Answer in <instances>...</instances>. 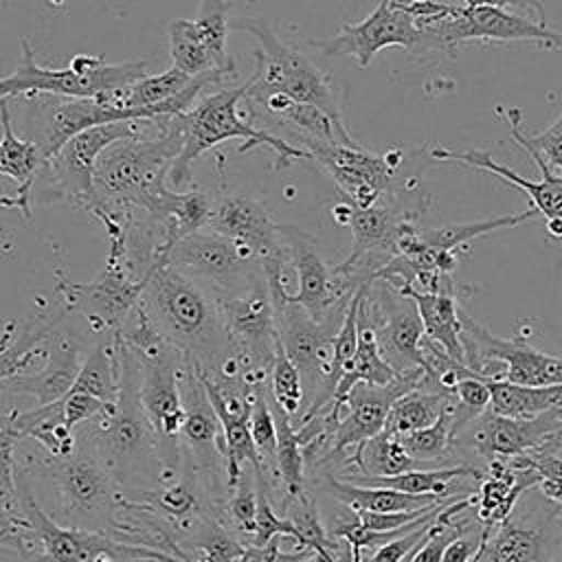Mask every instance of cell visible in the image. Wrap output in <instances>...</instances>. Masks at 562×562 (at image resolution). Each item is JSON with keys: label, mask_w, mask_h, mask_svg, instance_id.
Wrapping results in <instances>:
<instances>
[{"label": "cell", "mask_w": 562, "mask_h": 562, "mask_svg": "<svg viewBox=\"0 0 562 562\" xmlns=\"http://www.w3.org/2000/svg\"><path fill=\"white\" fill-rule=\"evenodd\" d=\"M114 408V404H105L94 395L88 393H79V391H68L61 397V411H64V419L70 428L92 422L105 413H110Z\"/></svg>", "instance_id": "obj_49"}, {"label": "cell", "mask_w": 562, "mask_h": 562, "mask_svg": "<svg viewBox=\"0 0 562 562\" xmlns=\"http://www.w3.org/2000/svg\"><path fill=\"white\" fill-rule=\"evenodd\" d=\"M424 33V50L452 53L459 44L470 40L487 42H533L547 48L562 50V35L547 29L536 18L512 13L503 7L487 4H452L446 18L419 26ZM422 50V53H424Z\"/></svg>", "instance_id": "obj_12"}, {"label": "cell", "mask_w": 562, "mask_h": 562, "mask_svg": "<svg viewBox=\"0 0 562 562\" xmlns=\"http://www.w3.org/2000/svg\"><path fill=\"white\" fill-rule=\"evenodd\" d=\"M538 492L555 505H562V481L560 479H540L538 481Z\"/></svg>", "instance_id": "obj_54"}, {"label": "cell", "mask_w": 562, "mask_h": 562, "mask_svg": "<svg viewBox=\"0 0 562 562\" xmlns=\"http://www.w3.org/2000/svg\"><path fill=\"white\" fill-rule=\"evenodd\" d=\"M169 57L171 68H178L191 77L204 75L209 70H215L211 55L195 29L193 20L178 18L169 22Z\"/></svg>", "instance_id": "obj_42"}, {"label": "cell", "mask_w": 562, "mask_h": 562, "mask_svg": "<svg viewBox=\"0 0 562 562\" xmlns=\"http://www.w3.org/2000/svg\"><path fill=\"white\" fill-rule=\"evenodd\" d=\"M310 46L318 48L325 57L349 55L360 68H367L386 46H404L422 53L424 33L404 0H380L364 20L342 24L329 40H310Z\"/></svg>", "instance_id": "obj_18"}, {"label": "cell", "mask_w": 562, "mask_h": 562, "mask_svg": "<svg viewBox=\"0 0 562 562\" xmlns=\"http://www.w3.org/2000/svg\"><path fill=\"white\" fill-rule=\"evenodd\" d=\"M121 356V389L114 408L86 422L83 439L112 472L116 483L127 490L149 476L160 479L162 465L154 426L140 402V362L136 353L112 336Z\"/></svg>", "instance_id": "obj_2"}, {"label": "cell", "mask_w": 562, "mask_h": 562, "mask_svg": "<svg viewBox=\"0 0 562 562\" xmlns=\"http://www.w3.org/2000/svg\"><path fill=\"white\" fill-rule=\"evenodd\" d=\"M79 342L68 336H48L46 367L35 373H15L0 382V395H33L37 404L59 402L75 384L81 369Z\"/></svg>", "instance_id": "obj_27"}, {"label": "cell", "mask_w": 562, "mask_h": 562, "mask_svg": "<svg viewBox=\"0 0 562 562\" xmlns=\"http://www.w3.org/2000/svg\"><path fill=\"white\" fill-rule=\"evenodd\" d=\"M296 562H299V560H296Z\"/></svg>", "instance_id": "obj_57"}, {"label": "cell", "mask_w": 562, "mask_h": 562, "mask_svg": "<svg viewBox=\"0 0 562 562\" xmlns=\"http://www.w3.org/2000/svg\"><path fill=\"white\" fill-rule=\"evenodd\" d=\"M531 160L536 162V167L540 169L542 178L540 180H527L525 176L516 173L514 169H509L507 165L498 162L492 154L481 151V149H465V151H454V149H446V147H437L430 151L432 162H459V165H468L481 171H487L501 180H505L507 184L520 189L529 202L531 209H536L540 215H544L547 220V231L553 237L562 239V176L551 173V169L547 167L544 158L538 154H529Z\"/></svg>", "instance_id": "obj_24"}, {"label": "cell", "mask_w": 562, "mask_h": 562, "mask_svg": "<svg viewBox=\"0 0 562 562\" xmlns=\"http://www.w3.org/2000/svg\"><path fill=\"white\" fill-rule=\"evenodd\" d=\"M140 303L167 342L198 373L213 380L244 378L224 327L222 301L211 288L187 277L162 257L151 268Z\"/></svg>", "instance_id": "obj_1"}, {"label": "cell", "mask_w": 562, "mask_h": 562, "mask_svg": "<svg viewBox=\"0 0 562 562\" xmlns=\"http://www.w3.org/2000/svg\"><path fill=\"white\" fill-rule=\"evenodd\" d=\"M560 507V514H562V505H558Z\"/></svg>", "instance_id": "obj_56"}, {"label": "cell", "mask_w": 562, "mask_h": 562, "mask_svg": "<svg viewBox=\"0 0 562 562\" xmlns=\"http://www.w3.org/2000/svg\"><path fill=\"white\" fill-rule=\"evenodd\" d=\"M0 176L11 178L18 184L11 198H0V206L18 209L26 220H31L33 187L44 165V154L35 140L15 134L9 112V99H0Z\"/></svg>", "instance_id": "obj_28"}, {"label": "cell", "mask_w": 562, "mask_h": 562, "mask_svg": "<svg viewBox=\"0 0 562 562\" xmlns=\"http://www.w3.org/2000/svg\"><path fill=\"white\" fill-rule=\"evenodd\" d=\"M121 389V356L116 340H108L97 345L77 373V380L70 391L88 393L99 397L105 404H116Z\"/></svg>", "instance_id": "obj_38"}, {"label": "cell", "mask_w": 562, "mask_h": 562, "mask_svg": "<svg viewBox=\"0 0 562 562\" xmlns=\"http://www.w3.org/2000/svg\"><path fill=\"white\" fill-rule=\"evenodd\" d=\"M268 393L272 397V402L285 411L290 417H294L305 400V391H303V380L301 373L296 369V364L288 358L279 336L274 342V358H272V367H270V375H268Z\"/></svg>", "instance_id": "obj_43"}, {"label": "cell", "mask_w": 562, "mask_h": 562, "mask_svg": "<svg viewBox=\"0 0 562 562\" xmlns=\"http://www.w3.org/2000/svg\"><path fill=\"white\" fill-rule=\"evenodd\" d=\"M149 274L151 270L145 277H136L127 255L108 252L103 272L90 283H72L57 274V294L61 296V305L68 312L77 310L92 329H110L114 334L138 305Z\"/></svg>", "instance_id": "obj_15"}, {"label": "cell", "mask_w": 562, "mask_h": 562, "mask_svg": "<svg viewBox=\"0 0 562 562\" xmlns=\"http://www.w3.org/2000/svg\"><path fill=\"white\" fill-rule=\"evenodd\" d=\"M211 231L226 235L248 246L259 263L283 250L279 224L272 220L263 202L250 195H226L213 206L209 226Z\"/></svg>", "instance_id": "obj_25"}, {"label": "cell", "mask_w": 562, "mask_h": 562, "mask_svg": "<svg viewBox=\"0 0 562 562\" xmlns=\"http://www.w3.org/2000/svg\"><path fill=\"white\" fill-rule=\"evenodd\" d=\"M560 432L562 411H549L536 417H507L487 408L457 432L452 450L454 457L459 450H470L490 463L529 452H555Z\"/></svg>", "instance_id": "obj_14"}, {"label": "cell", "mask_w": 562, "mask_h": 562, "mask_svg": "<svg viewBox=\"0 0 562 562\" xmlns=\"http://www.w3.org/2000/svg\"><path fill=\"white\" fill-rule=\"evenodd\" d=\"M454 402L446 408V413L432 424L422 430H413L408 435H400L402 446L408 450L413 459L419 463H435V461H450L454 457V417H452Z\"/></svg>", "instance_id": "obj_41"}, {"label": "cell", "mask_w": 562, "mask_h": 562, "mask_svg": "<svg viewBox=\"0 0 562 562\" xmlns=\"http://www.w3.org/2000/svg\"><path fill=\"white\" fill-rule=\"evenodd\" d=\"M248 90V79L237 86V88H222L209 97H204L198 105L191 110L178 114L180 127H182V149L173 158L167 182L173 189L184 187L191 180V162L213 149L215 145L231 140V138H241L244 143L239 145V151H248L252 147H268L274 151V171H281L290 167L296 160L310 158V154L285 140L283 136L266 130V127H255L252 121L246 116H239V108L244 101V94Z\"/></svg>", "instance_id": "obj_4"}, {"label": "cell", "mask_w": 562, "mask_h": 562, "mask_svg": "<svg viewBox=\"0 0 562 562\" xmlns=\"http://www.w3.org/2000/svg\"><path fill=\"white\" fill-rule=\"evenodd\" d=\"M279 231L290 266L296 272V292L290 294L285 303L301 305L316 321H323L334 305L349 301L362 283L336 268H329L310 233L292 224H279Z\"/></svg>", "instance_id": "obj_21"}, {"label": "cell", "mask_w": 562, "mask_h": 562, "mask_svg": "<svg viewBox=\"0 0 562 562\" xmlns=\"http://www.w3.org/2000/svg\"><path fill=\"white\" fill-rule=\"evenodd\" d=\"M255 514H257V483L255 470H241V476L226 498L224 505V522H231V529L244 538L252 540L255 533Z\"/></svg>", "instance_id": "obj_46"}, {"label": "cell", "mask_w": 562, "mask_h": 562, "mask_svg": "<svg viewBox=\"0 0 562 562\" xmlns=\"http://www.w3.org/2000/svg\"><path fill=\"white\" fill-rule=\"evenodd\" d=\"M485 468H476L474 463L459 465H437V468H417L395 476H360V474H342L338 479L356 483V485H375V487H393L406 494H435V496H454L450 490L461 479H481Z\"/></svg>", "instance_id": "obj_32"}, {"label": "cell", "mask_w": 562, "mask_h": 562, "mask_svg": "<svg viewBox=\"0 0 562 562\" xmlns=\"http://www.w3.org/2000/svg\"><path fill=\"white\" fill-rule=\"evenodd\" d=\"M180 393L184 404V424L180 430L182 461L191 465L213 501L222 505L220 474L222 470L226 472L222 454V424L198 371L189 362L180 371Z\"/></svg>", "instance_id": "obj_19"}, {"label": "cell", "mask_w": 562, "mask_h": 562, "mask_svg": "<svg viewBox=\"0 0 562 562\" xmlns=\"http://www.w3.org/2000/svg\"><path fill=\"white\" fill-rule=\"evenodd\" d=\"M0 547L11 549L20 560H29L42 553V540L22 512L0 509Z\"/></svg>", "instance_id": "obj_47"}, {"label": "cell", "mask_w": 562, "mask_h": 562, "mask_svg": "<svg viewBox=\"0 0 562 562\" xmlns=\"http://www.w3.org/2000/svg\"><path fill=\"white\" fill-rule=\"evenodd\" d=\"M349 301L334 305L323 321H316L305 307L294 303L274 307L277 336L288 358L296 364L303 380L305 397H310V404L301 415V422L321 413L334 400V391H336V384L331 382L334 336L345 318Z\"/></svg>", "instance_id": "obj_9"}, {"label": "cell", "mask_w": 562, "mask_h": 562, "mask_svg": "<svg viewBox=\"0 0 562 562\" xmlns=\"http://www.w3.org/2000/svg\"><path fill=\"white\" fill-rule=\"evenodd\" d=\"M321 485L327 494H331L340 505L353 512H415L426 509L443 503L450 496H435V494H406L393 487H375V485H356L349 481L338 479L331 472H325Z\"/></svg>", "instance_id": "obj_29"}, {"label": "cell", "mask_w": 562, "mask_h": 562, "mask_svg": "<svg viewBox=\"0 0 562 562\" xmlns=\"http://www.w3.org/2000/svg\"><path fill=\"white\" fill-rule=\"evenodd\" d=\"M68 310L61 305V310L55 316H48L46 312L29 318L22 323V327L15 331L13 323L7 325L4 336L0 338V382L26 371V367L48 353V336L53 334L59 318H64Z\"/></svg>", "instance_id": "obj_31"}, {"label": "cell", "mask_w": 562, "mask_h": 562, "mask_svg": "<svg viewBox=\"0 0 562 562\" xmlns=\"http://www.w3.org/2000/svg\"><path fill=\"white\" fill-rule=\"evenodd\" d=\"M147 75L145 59L105 64L103 57L75 55L66 68H44L37 64L29 40H20V61L11 75L0 77V99L55 94V97H99L121 90Z\"/></svg>", "instance_id": "obj_7"}, {"label": "cell", "mask_w": 562, "mask_h": 562, "mask_svg": "<svg viewBox=\"0 0 562 562\" xmlns=\"http://www.w3.org/2000/svg\"><path fill=\"white\" fill-rule=\"evenodd\" d=\"M154 136L143 134L110 145L97 160L94 189L97 206L140 209L154 213L167 193V173L182 149V127L178 116L156 119ZM90 209V213H92Z\"/></svg>", "instance_id": "obj_3"}, {"label": "cell", "mask_w": 562, "mask_h": 562, "mask_svg": "<svg viewBox=\"0 0 562 562\" xmlns=\"http://www.w3.org/2000/svg\"><path fill=\"white\" fill-rule=\"evenodd\" d=\"M7 424L20 437L35 439L48 457H68L77 448V435L64 419L61 400L37 404L31 411H13Z\"/></svg>", "instance_id": "obj_33"}, {"label": "cell", "mask_w": 562, "mask_h": 562, "mask_svg": "<svg viewBox=\"0 0 562 562\" xmlns=\"http://www.w3.org/2000/svg\"><path fill=\"white\" fill-rule=\"evenodd\" d=\"M250 432H252L255 446L261 454L263 470H266L268 479H270V472L274 476H279V472H277V424H274V415H272V408H270L268 382H257L252 386Z\"/></svg>", "instance_id": "obj_44"}, {"label": "cell", "mask_w": 562, "mask_h": 562, "mask_svg": "<svg viewBox=\"0 0 562 562\" xmlns=\"http://www.w3.org/2000/svg\"><path fill=\"white\" fill-rule=\"evenodd\" d=\"M26 470L40 472L53 483L59 512L70 527L110 533L123 487L83 439L77 437V448L68 457L31 459Z\"/></svg>", "instance_id": "obj_5"}, {"label": "cell", "mask_w": 562, "mask_h": 562, "mask_svg": "<svg viewBox=\"0 0 562 562\" xmlns=\"http://www.w3.org/2000/svg\"><path fill=\"white\" fill-rule=\"evenodd\" d=\"M222 316L231 347L244 369V380L248 384L268 382L274 358L277 325L266 277L257 279L248 290L224 299Z\"/></svg>", "instance_id": "obj_17"}, {"label": "cell", "mask_w": 562, "mask_h": 562, "mask_svg": "<svg viewBox=\"0 0 562 562\" xmlns=\"http://www.w3.org/2000/svg\"><path fill=\"white\" fill-rule=\"evenodd\" d=\"M463 2L470 7L487 4V7H503V9H520V11L533 13V18L544 24V9L538 0H463Z\"/></svg>", "instance_id": "obj_52"}, {"label": "cell", "mask_w": 562, "mask_h": 562, "mask_svg": "<svg viewBox=\"0 0 562 562\" xmlns=\"http://www.w3.org/2000/svg\"><path fill=\"white\" fill-rule=\"evenodd\" d=\"M136 358L140 362V402L156 432L162 472H176L182 468L180 430L184 424V404L180 371L187 358L173 345H167L154 356Z\"/></svg>", "instance_id": "obj_13"}, {"label": "cell", "mask_w": 562, "mask_h": 562, "mask_svg": "<svg viewBox=\"0 0 562 562\" xmlns=\"http://www.w3.org/2000/svg\"><path fill=\"white\" fill-rule=\"evenodd\" d=\"M154 121H114L103 125H92L75 134L57 154L44 160L35 187L33 200L55 202L68 200L86 211L97 202L94 189V167L99 156L114 143L123 138H136L149 132Z\"/></svg>", "instance_id": "obj_8"}, {"label": "cell", "mask_w": 562, "mask_h": 562, "mask_svg": "<svg viewBox=\"0 0 562 562\" xmlns=\"http://www.w3.org/2000/svg\"><path fill=\"white\" fill-rule=\"evenodd\" d=\"M364 305L386 362L397 373L424 369V325L415 301L389 281L371 279L364 290Z\"/></svg>", "instance_id": "obj_20"}, {"label": "cell", "mask_w": 562, "mask_h": 562, "mask_svg": "<svg viewBox=\"0 0 562 562\" xmlns=\"http://www.w3.org/2000/svg\"><path fill=\"white\" fill-rule=\"evenodd\" d=\"M490 386V411L507 417H536L549 411H562V384L525 386L483 375Z\"/></svg>", "instance_id": "obj_34"}, {"label": "cell", "mask_w": 562, "mask_h": 562, "mask_svg": "<svg viewBox=\"0 0 562 562\" xmlns=\"http://www.w3.org/2000/svg\"><path fill=\"white\" fill-rule=\"evenodd\" d=\"M165 259L187 277L211 288L220 301L248 290L263 277L261 263L248 246L211 228L180 237Z\"/></svg>", "instance_id": "obj_11"}, {"label": "cell", "mask_w": 562, "mask_h": 562, "mask_svg": "<svg viewBox=\"0 0 562 562\" xmlns=\"http://www.w3.org/2000/svg\"><path fill=\"white\" fill-rule=\"evenodd\" d=\"M397 290L415 301L424 325V336L439 345L457 362L468 364L461 338V307L457 301L459 296L443 292H422L411 285H402Z\"/></svg>", "instance_id": "obj_30"}, {"label": "cell", "mask_w": 562, "mask_h": 562, "mask_svg": "<svg viewBox=\"0 0 562 562\" xmlns=\"http://www.w3.org/2000/svg\"><path fill=\"white\" fill-rule=\"evenodd\" d=\"M310 154V160L318 162L323 171L336 182L345 202L353 206H373L386 198L395 200L400 187L408 189L415 184V173L402 176V165L406 154L402 149H391L386 154L364 151L360 145L323 143V140H301Z\"/></svg>", "instance_id": "obj_10"}, {"label": "cell", "mask_w": 562, "mask_h": 562, "mask_svg": "<svg viewBox=\"0 0 562 562\" xmlns=\"http://www.w3.org/2000/svg\"><path fill=\"white\" fill-rule=\"evenodd\" d=\"M498 112L505 114L514 143H518L527 154L542 156L549 169H558L562 173V112L551 123V127H547L544 132H538V134H525L522 132V114H520V110L512 108L509 112H503L498 108Z\"/></svg>", "instance_id": "obj_45"}, {"label": "cell", "mask_w": 562, "mask_h": 562, "mask_svg": "<svg viewBox=\"0 0 562 562\" xmlns=\"http://www.w3.org/2000/svg\"><path fill=\"white\" fill-rule=\"evenodd\" d=\"M193 22H195V29H198L209 55H211L215 70H220L224 75H233L235 61L226 48V40H228V31H231L228 2L226 0H200V11Z\"/></svg>", "instance_id": "obj_40"}, {"label": "cell", "mask_w": 562, "mask_h": 562, "mask_svg": "<svg viewBox=\"0 0 562 562\" xmlns=\"http://www.w3.org/2000/svg\"><path fill=\"white\" fill-rule=\"evenodd\" d=\"M459 496V494H457ZM452 498V496H450ZM448 501V498H446ZM432 507H426V509H415V512H389V514H380V512H353L356 520L364 527V529H371V531H395V529H402L404 525L417 520L419 516H424L426 512H430Z\"/></svg>", "instance_id": "obj_51"}, {"label": "cell", "mask_w": 562, "mask_h": 562, "mask_svg": "<svg viewBox=\"0 0 562 562\" xmlns=\"http://www.w3.org/2000/svg\"><path fill=\"white\" fill-rule=\"evenodd\" d=\"M18 501L20 512L31 520L42 540V553L20 562H94L99 553L125 547V540H119L108 531L57 525L40 507L24 468H18Z\"/></svg>", "instance_id": "obj_23"}, {"label": "cell", "mask_w": 562, "mask_h": 562, "mask_svg": "<svg viewBox=\"0 0 562 562\" xmlns=\"http://www.w3.org/2000/svg\"><path fill=\"white\" fill-rule=\"evenodd\" d=\"M454 402L452 393H439V391H424L415 389L406 395L397 397L386 415L384 430L389 435H408L413 430H422L426 426H432L446 408Z\"/></svg>", "instance_id": "obj_37"}, {"label": "cell", "mask_w": 562, "mask_h": 562, "mask_svg": "<svg viewBox=\"0 0 562 562\" xmlns=\"http://www.w3.org/2000/svg\"><path fill=\"white\" fill-rule=\"evenodd\" d=\"M345 465H356V474L360 476H395L408 470L428 468V463H419L408 454V450L402 446L400 437L389 435L386 430L373 435L364 443L356 446L347 459Z\"/></svg>", "instance_id": "obj_35"}, {"label": "cell", "mask_w": 562, "mask_h": 562, "mask_svg": "<svg viewBox=\"0 0 562 562\" xmlns=\"http://www.w3.org/2000/svg\"><path fill=\"white\" fill-rule=\"evenodd\" d=\"M538 215L536 209H527L520 213H507V215H496L487 220H476V222H461V224H443L439 228H417V239L424 246H430L441 252H452L457 255L459 248L470 244L476 237H485L494 231L503 228H514L520 226Z\"/></svg>", "instance_id": "obj_36"}, {"label": "cell", "mask_w": 562, "mask_h": 562, "mask_svg": "<svg viewBox=\"0 0 562 562\" xmlns=\"http://www.w3.org/2000/svg\"><path fill=\"white\" fill-rule=\"evenodd\" d=\"M415 549H417V547H415ZM415 549H413L408 555H404L400 562H411V560H413V553H415Z\"/></svg>", "instance_id": "obj_55"}, {"label": "cell", "mask_w": 562, "mask_h": 562, "mask_svg": "<svg viewBox=\"0 0 562 562\" xmlns=\"http://www.w3.org/2000/svg\"><path fill=\"white\" fill-rule=\"evenodd\" d=\"M279 538H272L268 544H246L244 553L239 555L237 562H277L279 560Z\"/></svg>", "instance_id": "obj_53"}, {"label": "cell", "mask_w": 562, "mask_h": 562, "mask_svg": "<svg viewBox=\"0 0 562 562\" xmlns=\"http://www.w3.org/2000/svg\"><path fill=\"white\" fill-rule=\"evenodd\" d=\"M461 338L465 362L476 373H487L490 364H503V371L490 378L525 386L562 384V358L538 351L527 340L501 338L479 325L461 310Z\"/></svg>", "instance_id": "obj_16"}, {"label": "cell", "mask_w": 562, "mask_h": 562, "mask_svg": "<svg viewBox=\"0 0 562 562\" xmlns=\"http://www.w3.org/2000/svg\"><path fill=\"white\" fill-rule=\"evenodd\" d=\"M22 437L9 426H0V509L20 512L18 501V465H15V443Z\"/></svg>", "instance_id": "obj_48"}, {"label": "cell", "mask_w": 562, "mask_h": 562, "mask_svg": "<svg viewBox=\"0 0 562 562\" xmlns=\"http://www.w3.org/2000/svg\"><path fill=\"white\" fill-rule=\"evenodd\" d=\"M538 481L540 474L522 457L490 461L474 492L472 507L476 522L485 529L503 525L514 514L518 498L536 487Z\"/></svg>", "instance_id": "obj_26"}, {"label": "cell", "mask_w": 562, "mask_h": 562, "mask_svg": "<svg viewBox=\"0 0 562 562\" xmlns=\"http://www.w3.org/2000/svg\"><path fill=\"white\" fill-rule=\"evenodd\" d=\"M231 29L244 31L259 42V50L255 53V72L248 77V97L281 92L296 103L318 105L334 119L342 121L329 79L307 55L281 42L268 20L244 15L231 22Z\"/></svg>", "instance_id": "obj_6"}, {"label": "cell", "mask_w": 562, "mask_h": 562, "mask_svg": "<svg viewBox=\"0 0 562 562\" xmlns=\"http://www.w3.org/2000/svg\"><path fill=\"white\" fill-rule=\"evenodd\" d=\"M270 395V393H268ZM270 408L277 424V472L285 490V498H294L305 492V452L299 432L292 428V417L281 411L272 397Z\"/></svg>", "instance_id": "obj_39"}, {"label": "cell", "mask_w": 562, "mask_h": 562, "mask_svg": "<svg viewBox=\"0 0 562 562\" xmlns=\"http://www.w3.org/2000/svg\"><path fill=\"white\" fill-rule=\"evenodd\" d=\"M437 516H439V514H437ZM437 516L430 518L428 522L419 525L417 529H413V531H408V533H402V536H397V538H393V540H389V542L375 547L373 553H371V558H367L364 562H400V560H402L404 555H408L419 542L426 540L428 529L432 527V522L437 520Z\"/></svg>", "instance_id": "obj_50"}, {"label": "cell", "mask_w": 562, "mask_h": 562, "mask_svg": "<svg viewBox=\"0 0 562 562\" xmlns=\"http://www.w3.org/2000/svg\"><path fill=\"white\" fill-rule=\"evenodd\" d=\"M422 378H424V369H411L400 373L391 384L384 386H375V384H367V382H358L353 384V389L347 393L342 408H347V415L340 417L331 446L327 450V454L316 463H329L334 459H338L340 463L347 459V454L364 443L367 439H371L373 435L384 430V422L389 415L391 404L406 395L408 391H415L422 386Z\"/></svg>", "instance_id": "obj_22"}]
</instances>
